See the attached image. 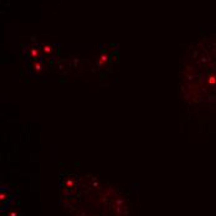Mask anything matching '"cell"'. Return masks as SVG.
Returning a JSON list of instances; mask_svg holds the SVG:
<instances>
[{
	"label": "cell",
	"mask_w": 216,
	"mask_h": 216,
	"mask_svg": "<svg viewBox=\"0 0 216 216\" xmlns=\"http://www.w3.org/2000/svg\"><path fill=\"white\" fill-rule=\"evenodd\" d=\"M34 67H36V71H40V70H41V67H42V66H41V65H40V63H39V62H36V63H35V65H34Z\"/></svg>",
	"instance_id": "cell-2"
},
{
	"label": "cell",
	"mask_w": 216,
	"mask_h": 216,
	"mask_svg": "<svg viewBox=\"0 0 216 216\" xmlns=\"http://www.w3.org/2000/svg\"><path fill=\"white\" fill-rule=\"evenodd\" d=\"M42 51H44L45 53H50L52 51V46L51 45H44L42 46Z\"/></svg>",
	"instance_id": "cell-1"
}]
</instances>
